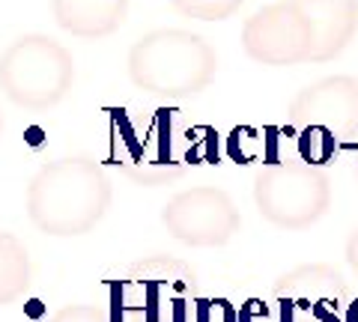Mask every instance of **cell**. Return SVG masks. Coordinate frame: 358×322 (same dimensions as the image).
I'll return each mask as SVG.
<instances>
[{"mask_svg":"<svg viewBox=\"0 0 358 322\" xmlns=\"http://www.w3.org/2000/svg\"><path fill=\"white\" fill-rule=\"evenodd\" d=\"M129 281L143 286V322H185V293L197 286V275L185 263L152 257L131 265Z\"/></svg>","mask_w":358,"mask_h":322,"instance_id":"30bf717a","label":"cell"},{"mask_svg":"<svg viewBox=\"0 0 358 322\" xmlns=\"http://www.w3.org/2000/svg\"><path fill=\"white\" fill-rule=\"evenodd\" d=\"M287 123L293 129L322 126L338 135V140L358 138V78L326 75L293 96L287 108Z\"/></svg>","mask_w":358,"mask_h":322,"instance_id":"9c48e42d","label":"cell"},{"mask_svg":"<svg viewBox=\"0 0 358 322\" xmlns=\"http://www.w3.org/2000/svg\"><path fill=\"white\" fill-rule=\"evenodd\" d=\"M194 322H239V314L227 298H209V302H197Z\"/></svg>","mask_w":358,"mask_h":322,"instance_id":"9a60e30c","label":"cell"},{"mask_svg":"<svg viewBox=\"0 0 358 322\" xmlns=\"http://www.w3.org/2000/svg\"><path fill=\"white\" fill-rule=\"evenodd\" d=\"M355 180H358V161H355Z\"/></svg>","mask_w":358,"mask_h":322,"instance_id":"d6986e66","label":"cell"},{"mask_svg":"<svg viewBox=\"0 0 358 322\" xmlns=\"http://www.w3.org/2000/svg\"><path fill=\"white\" fill-rule=\"evenodd\" d=\"M296 147H299V159L305 164H310V168H326L334 159V152H338L341 140L334 131L322 129V126H301Z\"/></svg>","mask_w":358,"mask_h":322,"instance_id":"4fadbf2b","label":"cell"},{"mask_svg":"<svg viewBox=\"0 0 358 322\" xmlns=\"http://www.w3.org/2000/svg\"><path fill=\"white\" fill-rule=\"evenodd\" d=\"M114 182L96 159L69 155L48 161L27 182V218L45 236L78 239L93 233L108 215Z\"/></svg>","mask_w":358,"mask_h":322,"instance_id":"7a4b0ae2","label":"cell"},{"mask_svg":"<svg viewBox=\"0 0 358 322\" xmlns=\"http://www.w3.org/2000/svg\"><path fill=\"white\" fill-rule=\"evenodd\" d=\"M48 322H110L105 307L99 305H66Z\"/></svg>","mask_w":358,"mask_h":322,"instance_id":"2e32d148","label":"cell"},{"mask_svg":"<svg viewBox=\"0 0 358 322\" xmlns=\"http://www.w3.org/2000/svg\"><path fill=\"white\" fill-rule=\"evenodd\" d=\"M245 0H173V6L182 15L203 18V21H224L233 13H239Z\"/></svg>","mask_w":358,"mask_h":322,"instance_id":"5bb4252c","label":"cell"},{"mask_svg":"<svg viewBox=\"0 0 358 322\" xmlns=\"http://www.w3.org/2000/svg\"><path fill=\"white\" fill-rule=\"evenodd\" d=\"M343 257H346V265H350V269H352V275L358 277V227H352V233H350V236H346Z\"/></svg>","mask_w":358,"mask_h":322,"instance_id":"e0dca14e","label":"cell"},{"mask_svg":"<svg viewBox=\"0 0 358 322\" xmlns=\"http://www.w3.org/2000/svg\"><path fill=\"white\" fill-rule=\"evenodd\" d=\"M129 81L162 102H182L206 93L218 75V51L185 27L150 30L129 48Z\"/></svg>","mask_w":358,"mask_h":322,"instance_id":"3957f363","label":"cell"},{"mask_svg":"<svg viewBox=\"0 0 358 322\" xmlns=\"http://www.w3.org/2000/svg\"><path fill=\"white\" fill-rule=\"evenodd\" d=\"M0 135H3V114H0Z\"/></svg>","mask_w":358,"mask_h":322,"instance_id":"ac0fdd59","label":"cell"},{"mask_svg":"<svg viewBox=\"0 0 358 322\" xmlns=\"http://www.w3.org/2000/svg\"><path fill=\"white\" fill-rule=\"evenodd\" d=\"M272 293L281 305V322H341L338 310L350 298V286L338 269L310 263L281 275Z\"/></svg>","mask_w":358,"mask_h":322,"instance_id":"ba28073f","label":"cell"},{"mask_svg":"<svg viewBox=\"0 0 358 322\" xmlns=\"http://www.w3.org/2000/svg\"><path fill=\"white\" fill-rule=\"evenodd\" d=\"M358 33V0H275L242 24V51L260 66L331 63Z\"/></svg>","mask_w":358,"mask_h":322,"instance_id":"6da1fadb","label":"cell"},{"mask_svg":"<svg viewBox=\"0 0 358 322\" xmlns=\"http://www.w3.org/2000/svg\"><path fill=\"white\" fill-rule=\"evenodd\" d=\"M30 277H33V265L24 242L13 236V233L0 230V307L15 305L27 293Z\"/></svg>","mask_w":358,"mask_h":322,"instance_id":"7c38bea8","label":"cell"},{"mask_svg":"<svg viewBox=\"0 0 358 322\" xmlns=\"http://www.w3.org/2000/svg\"><path fill=\"white\" fill-rule=\"evenodd\" d=\"M75 84L72 51L45 33H24L0 54V90L15 108L48 110Z\"/></svg>","mask_w":358,"mask_h":322,"instance_id":"277c9868","label":"cell"},{"mask_svg":"<svg viewBox=\"0 0 358 322\" xmlns=\"http://www.w3.org/2000/svg\"><path fill=\"white\" fill-rule=\"evenodd\" d=\"M162 224L171 239L188 248H221L242 227L239 206L218 185H192L167 197Z\"/></svg>","mask_w":358,"mask_h":322,"instance_id":"8992f818","label":"cell"},{"mask_svg":"<svg viewBox=\"0 0 358 322\" xmlns=\"http://www.w3.org/2000/svg\"><path fill=\"white\" fill-rule=\"evenodd\" d=\"M57 27L78 39H105L129 18V0H51Z\"/></svg>","mask_w":358,"mask_h":322,"instance_id":"8fae6325","label":"cell"},{"mask_svg":"<svg viewBox=\"0 0 358 322\" xmlns=\"http://www.w3.org/2000/svg\"><path fill=\"white\" fill-rule=\"evenodd\" d=\"M114 164L131 182L159 188L182 176V170L171 161V110H155L150 126L138 135V129L129 123V117H120L126 110H114Z\"/></svg>","mask_w":358,"mask_h":322,"instance_id":"52a82bcc","label":"cell"},{"mask_svg":"<svg viewBox=\"0 0 358 322\" xmlns=\"http://www.w3.org/2000/svg\"><path fill=\"white\" fill-rule=\"evenodd\" d=\"M254 206L278 230H308L331 209V176L305 161H275L254 173Z\"/></svg>","mask_w":358,"mask_h":322,"instance_id":"5b68a950","label":"cell"}]
</instances>
